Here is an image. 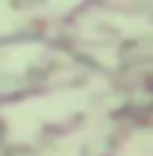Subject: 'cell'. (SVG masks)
Wrapping results in <instances>:
<instances>
[{"label": "cell", "instance_id": "cell-1", "mask_svg": "<svg viewBox=\"0 0 153 156\" xmlns=\"http://www.w3.org/2000/svg\"><path fill=\"white\" fill-rule=\"evenodd\" d=\"M15 24H18V15H15V9H12L6 0H0V33L12 30Z\"/></svg>", "mask_w": 153, "mask_h": 156}, {"label": "cell", "instance_id": "cell-2", "mask_svg": "<svg viewBox=\"0 0 153 156\" xmlns=\"http://www.w3.org/2000/svg\"><path fill=\"white\" fill-rule=\"evenodd\" d=\"M78 0H51V6L54 9H69V6H75Z\"/></svg>", "mask_w": 153, "mask_h": 156}]
</instances>
